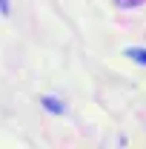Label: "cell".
Returning <instances> with one entry per match:
<instances>
[{
	"label": "cell",
	"instance_id": "cell-1",
	"mask_svg": "<svg viewBox=\"0 0 146 149\" xmlns=\"http://www.w3.org/2000/svg\"><path fill=\"white\" fill-rule=\"evenodd\" d=\"M126 55L138 63H146V49H126Z\"/></svg>",
	"mask_w": 146,
	"mask_h": 149
},
{
	"label": "cell",
	"instance_id": "cell-2",
	"mask_svg": "<svg viewBox=\"0 0 146 149\" xmlns=\"http://www.w3.org/2000/svg\"><path fill=\"white\" fill-rule=\"evenodd\" d=\"M46 106H49L52 112H60V106H57V100H52V97H46Z\"/></svg>",
	"mask_w": 146,
	"mask_h": 149
}]
</instances>
